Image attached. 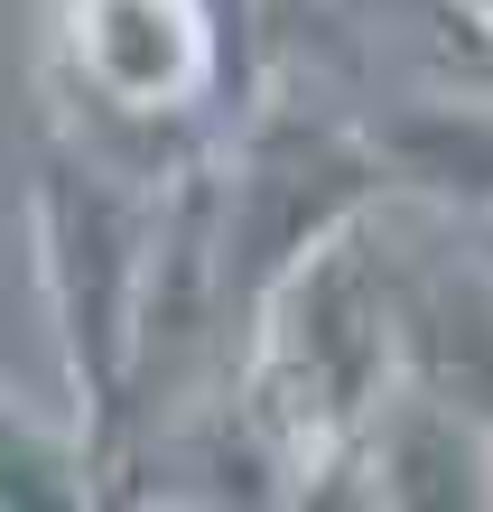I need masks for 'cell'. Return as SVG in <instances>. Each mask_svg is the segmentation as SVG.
Listing matches in <instances>:
<instances>
[{"label":"cell","mask_w":493,"mask_h":512,"mask_svg":"<svg viewBox=\"0 0 493 512\" xmlns=\"http://www.w3.org/2000/svg\"><path fill=\"white\" fill-rule=\"evenodd\" d=\"M400 364L419 391H438L493 429V261L484 252L466 270L400 280Z\"/></svg>","instance_id":"5b68a950"},{"label":"cell","mask_w":493,"mask_h":512,"mask_svg":"<svg viewBox=\"0 0 493 512\" xmlns=\"http://www.w3.org/2000/svg\"><path fill=\"white\" fill-rule=\"evenodd\" d=\"M475 252H484V261H493V215H484V224H475Z\"/></svg>","instance_id":"ba28073f"},{"label":"cell","mask_w":493,"mask_h":512,"mask_svg":"<svg viewBox=\"0 0 493 512\" xmlns=\"http://www.w3.org/2000/svg\"><path fill=\"white\" fill-rule=\"evenodd\" d=\"M382 149L317 122V112H261L242 149L214 168V326L252 336L261 298L326 243L363 224L382 187Z\"/></svg>","instance_id":"3957f363"},{"label":"cell","mask_w":493,"mask_h":512,"mask_svg":"<svg viewBox=\"0 0 493 512\" xmlns=\"http://www.w3.org/2000/svg\"><path fill=\"white\" fill-rule=\"evenodd\" d=\"M28 224H38V289H47L56 354H66V382L84 410V447H94V475H112L121 429L140 410L168 177L149 187L140 168L103 159V149H47L38 187H28Z\"/></svg>","instance_id":"7a4b0ae2"},{"label":"cell","mask_w":493,"mask_h":512,"mask_svg":"<svg viewBox=\"0 0 493 512\" xmlns=\"http://www.w3.org/2000/svg\"><path fill=\"white\" fill-rule=\"evenodd\" d=\"M373 149L400 187L493 215V103H400Z\"/></svg>","instance_id":"8992f818"},{"label":"cell","mask_w":493,"mask_h":512,"mask_svg":"<svg viewBox=\"0 0 493 512\" xmlns=\"http://www.w3.org/2000/svg\"><path fill=\"white\" fill-rule=\"evenodd\" d=\"M224 0H56V75L112 131H177L224 84Z\"/></svg>","instance_id":"277c9868"},{"label":"cell","mask_w":493,"mask_h":512,"mask_svg":"<svg viewBox=\"0 0 493 512\" xmlns=\"http://www.w3.org/2000/svg\"><path fill=\"white\" fill-rule=\"evenodd\" d=\"M447 10H466V28H475V38L493 28V0H447Z\"/></svg>","instance_id":"52a82bcc"},{"label":"cell","mask_w":493,"mask_h":512,"mask_svg":"<svg viewBox=\"0 0 493 512\" xmlns=\"http://www.w3.org/2000/svg\"><path fill=\"white\" fill-rule=\"evenodd\" d=\"M391 364H400V280L373 252V224H345L261 298L233 373V419L280 475L307 485L382 419Z\"/></svg>","instance_id":"6da1fadb"}]
</instances>
